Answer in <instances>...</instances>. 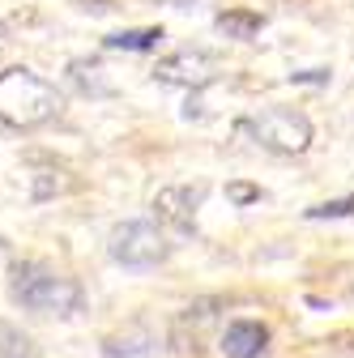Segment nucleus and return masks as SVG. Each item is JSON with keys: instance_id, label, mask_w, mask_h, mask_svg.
I'll list each match as a JSON object with an SVG mask.
<instances>
[{"instance_id": "obj_13", "label": "nucleus", "mask_w": 354, "mask_h": 358, "mask_svg": "<svg viewBox=\"0 0 354 358\" xmlns=\"http://www.w3.org/2000/svg\"><path fill=\"white\" fill-rule=\"evenodd\" d=\"M307 222H325V217H354V192L350 196H337V201H320L312 209H303Z\"/></svg>"}, {"instance_id": "obj_17", "label": "nucleus", "mask_w": 354, "mask_h": 358, "mask_svg": "<svg viewBox=\"0 0 354 358\" xmlns=\"http://www.w3.org/2000/svg\"><path fill=\"white\" fill-rule=\"evenodd\" d=\"M0 256H5V239H0Z\"/></svg>"}, {"instance_id": "obj_12", "label": "nucleus", "mask_w": 354, "mask_h": 358, "mask_svg": "<svg viewBox=\"0 0 354 358\" xmlns=\"http://www.w3.org/2000/svg\"><path fill=\"white\" fill-rule=\"evenodd\" d=\"M0 358H43L38 345L9 320H0Z\"/></svg>"}, {"instance_id": "obj_5", "label": "nucleus", "mask_w": 354, "mask_h": 358, "mask_svg": "<svg viewBox=\"0 0 354 358\" xmlns=\"http://www.w3.org/2000/svg\"><path fill=\"white\" fill-rule=\"evenodd\" d=\"M218 73H222V60L205 48H184L171 52L154 64V81L158 85H184V90H205Z\"/></svg>"}, {"instance_id": "obj_3", "label": "nucleus", "mask_w": 354, "mask_h": 358, "mask_svg": "<svg viewBox=\"0 0 354 358\" xmlns=\"http://www.w3.org/2000/svg\"><path fill=\"white\" fill-rule=\"evenodd\" d=\"M239 132L269 154H303L312 145V120L303 111H290V107H269L260 115H243Z\"/></svg>"}, {"instance_id": "obj_9", "label": "nucleus", "mask_w": 354, "mask_h": 358, "mask_svg": "<svg viewBox=\"0 0 354 358\" xmlns=\"http://www.w3.org/2000/svg\"><path fill=\"white\" fill-rule=\"evenodd\" d=\"M213 30L235 38V43H252L264 30V13H256V9H222L213 17Z\"/></svg>"}, {"instance_id": "obj_6", "label": "nucleus", "mask_w": 354, "mask_h": 358, "mask_svg": "<svg viewBox=\"0 0 354 358\" xmlns=\"http://www.w3.org/2000/svg\"><path fill=\"white\" fill-rule=\"evenodd\" d=\"M205 201V184H171L154 196V217L171 235H197V209Z\"/></svg>"}, {"instance_id": "obj_18", "label": "nucleus", "mask_w": 354, "mask_h": 358, "mask_svg": "<svg viewBox=\"0 0 354 358\" xmlns=\"http://www.w3.org/2000/svg\"><path fill=\"white\" fill-rule=\"evenodd\" d=\"M0 43H5V26H0Z\"/></svg>"}, {"instance_id": "obj_16", "label": "nucleus", "mask_w": 354, "mask_h": 358, "mask_svg": "<svg viewBox=\"0 0 354 358\" xmlns=\"http://www.w3.org/2000/svg\"><path fill=\"white\" fill-rule=\"evenodd\" d=\"M154 5H192V0H154Z\"/></svg>"}, {"instance_id": "obj_10", "label": "nucleus", "mask_w": 354, "mask_h": 358, "mask_svg": "<svg viewBox=\"0 0 354 358\" xmlns=\"http://www.w3.org/2000/svg\"><path fill=\"white\" fill-rule=\"evenodd\" d=\"M162 38H167L162 26H137V30H115V34H107L103 48L107 52H154Z\"/></svg>"}, {"instance_id": "obj_15", "label": "nucleus", "mask_w": 354, "mask_h": 358, "mask_svg": "<svg viewBox=\"0 0 354 358\" xmlns=\"http://www.w3.org/2000/svg\"><path fill=\"white\" fill-rule=\"evenodd\" d=\"M329 69H303V73H290V85H329Z\"/></svg>"}, {"instance_id": "obj_14", "label": "nucleus", "mask_w": 354, "mask_h": 358, "mask_svg": "<svg viewBox=\"0 0 354 358\" xmlns=\"http://www.w3.org/2000/svg\"><path fill=\"white\" fill-rule=\"evenodd\" d=\"M227 201L231 205H260L264 201V188L260 184H248V179H231V184H227Z\"/></svg>"}, {"instance_id": "obj_11", "label": "nucleus", "mask_w": 354, "mask_h": 358, "mask_svg": "<svg viewBox=\"0 0 354 358\" xmlns=\"http://www.w3.org/2000/svg\"><path fill=\"white\" fill-rule=\"evenodd\" d=\"M154 345V337L146 333V329H128V333H120V337H107L103 341V354L107 358H132V354H146Z\"/></svg>"}, {"instance_id": "obj_4", "label": "nucleus", "mask_w": 354, "mask_h": 358, "mask_svg": "<svg viewBox=\"0 0 354 358\" xmlns=\"http://www.w3.org/2000/svg\"><path fill=\"white\" fill-rule=\"evenodd\" d=\"M171 248L175 243L158 222H141V217L115 222L111 235H107V256L124 268H158L171 256Z\"/></svg>"}, {"instance_id": "obj_7", "label": "nucleus", "mask_w": 354, "mask_h": 358, "mask_svg": "<svg viewBox=\"0 0 354 358\" xmlns=\"http://www.w3.org/2000/svg\"><path fill=\"white\" fill-rule=\"evenodd\" d=\"M222 350L227 358H260L264 350H269V329H264L260 320H231L222 329Z\"/></svg>"}, {"instance_id": "obj_8", "label": "nucleus", "mask_w": 354, "mask_h": 358, "mask_svg": "<svg viewBox=\"0 0 354 358\" xmlns=\"http://www.w3.org/2000/svg\"><path fill=\"white\" fill-rule=\"evenodd\" d=\"M103 73H107V69H103L99 60H90V56L69 60V81H73V90H81V94H90V99H107V94H115V85H111Z\"/></svg>"}, {"instance_id": "obj_2", "label": "nucleus", "mask_w": 354, "mask_h": 358, "mask_svg": "<svg viewBox=\"0 0 354 358\" xmlns=\"http://www.w3.org/2000/svg\"><path fill=\"white\" fill-rule=\"evenodd\" d=\"M9 299L38 316H73L85 307V290L77 278H64L38 260H13L9 264Z\"/></svg>"}, {"instance_id": "obj_1", "label": "nucleus", "mask_w": 354, "mask_h": 358, "mask_svg": "<svg viewBox=\"0 0 354 358\" xmlns=\"http://www.w3.org/2000/svg\"><path fill=\"white\" fill-rule=\"evenodd\" d=\"M60 115H64V94L56 90V81L38 77L26 64L0 69V128L34 132Z\"/></svg>"}]
</instances>
